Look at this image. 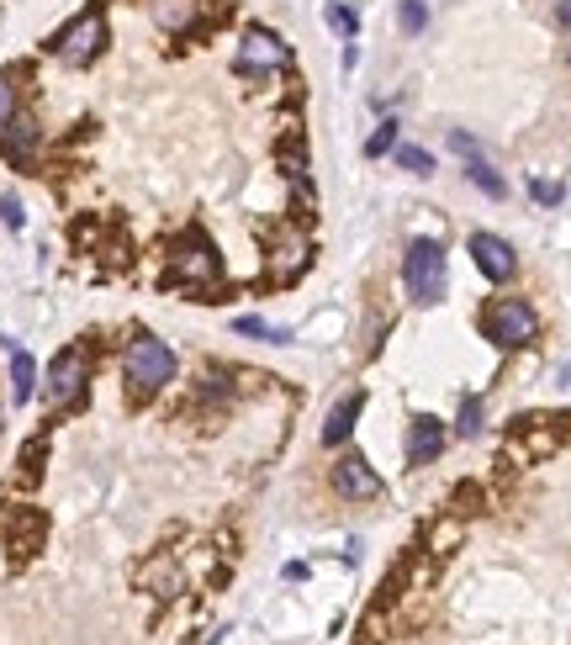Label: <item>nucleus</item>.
<instances>
[{
  "label": "nucleus",
  "mask_w": 571,
  "mask_h": 645,
  "mask_svg": "<svg viewBox=\"0 0 571 645\" xmlns=\"http://www.w3.org/2000/svg\"><path fill=\"white\" fill-rule=\"evenodd\" d=\"M122 371H127L133 397H154L159 386L175 381V349L164 339H154V334H138L133 344H127V355H122Z\"/></svg>",
  "instance_id": "nucleus-1"
},
{
  "label": "nucleus",
  "mask_w": 571,
  "mask_h": 645,
  "mask_svg": "<svg viewBox=\"0 0 571 645\" xmlns=\"http://www.w3.org/2000/svg\"><path fill=\"white\" fill-rule=\"evenodd\" d=\"M402 281H408L413 307H434L439 297H445V281H450L445 249H439L434 238H413L408 254H402Z\"/></svg>",
  "instance_id": "nucleus-2"
},
{
  "label": "nucleus",
  "mask_w": 571,
  "mask_h": 645,
  "mask_svg": "<svg viewBox=\"0 0 571 645\" xmlns=\"http://www.w3.org/2000/svg\"><path fill=\"white\" fill-rule=\"evenodd\" d=\"M101 48H106V16L101 6H90L80 11L69 27H59V38H53V53L69 64V69H85V64H96L101 59Z\"/></svg>",
  "instance_id": "nucleus-3"
},
{
  "label": "nucleus",
  "mask_w": 571,
  "mask_h": 645,
  "mask_svg": "<svg viewBox=\"0 0 571 645\" xmlns=\"http://www.w3.org/2000/svg\"><path fill=\"white\" fill-rule=\"evenodd\" d=\"M534 334H540V318H534V307L524 297H503V302H492L487 312V339L492 344H503V349H524Z\"/></svg>",
  "instance_id": "nucleus-4"
},
{
  "label": "nucleus",
  "mask_w": 571,
  "mask_h": 645,
  "mask_svg": "<svg viewBox=\"0 0 571 645\" xmlns=\"http://www.w3.org/2000/svg\"><path fill=\"white\" fill-rule=\"evenodd\" d=\"M85 381H90V355L85 349H64L48 371V402L53 408H75L85 397Z\"/></svg>",
  "instance_id": "nucleus-5"
},
{
  "label": "nucleus",
  "mask_w": 571,
  "mask_h": 645,
  "mask_svg": "<svg viewBox=\"0 0 571 645\" xmlns=\"http://www.w3.org/2000/svg\"><path fill=\"white\" fill-rule=\"evenodd\" d=\"M286 59H291V48L265 27H249L238 38V75H270V69H286Z\"/></svg>",
  "instance_id": "nucleus-6"
},
{
  "label": "nucleus",
  "mask_w": 571,
  "mask_h": 645,
  "mask_svg": "<svg viewBox=\"0 0 571 645\" xmlns=\"http://www.w3.org/2000/svg\"><path fill=\"white\" fill-rule=\"evenodd\" d=\"M175 275L180 281H191V286H212L217 275H223V265H217V254H212V244H207V233H186L175 244Z\"/></svg>",
  "instance_id": "nucleus-7"
},
{
  "label": "nucleus",
  "mask_w": 571,
  "mask_h": 645,
  "mask_svg": "<svg viewBox=\"0 0 571 645\" xmlns=\"http://www.w3.org/2000/svg\"><path fill=\"white\" fill-rule=\"evenodd\" d=\"M471 260L497 286L519 275V254H513V244H508V238H497V233H471Z\"/></svg>",
  "instance_id": "nucleus-8"
},
{
  "label": "nucleus",
  "mask_w": 571,
  "mask_h": 645,
  "mask_svg": "<svg viewBox=\"0 0 571 645\" xmlns=\"http://www.w3.org/2000/svg\"><path fill=\"white\" fill-rule=\"evenodd\" d=\"M334 492L349 497V503H371V497H381V476L371 471V460L365 455H344L339 466H334Z\"/></svg>",
  "instance_id": "nucleus-9"
},
{
  "label": "nucleus",
  "mask_w": 571,
  "mask_h": 645,
  "mask_svg": "<svg viewBox=\"0 0 571 645\" xmlns=\"http://www.w3.org/2000/svg\"><path fill=\"white\" fill-rule=\"evenodd\" d=\"M445 445H450V429H445V423H439L434 413H418V418L408 423V466H413V471L434 466Z\"/></svg>",
  "instance_id": "nucleus-10"
},
{
  "label": "nucleus",
  "mask_w": 571,
  "mask_h": 645,
  "mask_svg": "<svg viewBox=\"0 0 571 645\" xmlns=\"http://www.w3.org/2000/svg\"><path fill=\"white\" fill-rule=\"evenodd\" d=\"M360 413H365V392H349V397H339L334 402V413L323 418V450H339V445H349V434H355V423H360Z\"/></svg>",
  "instance_id": "nucleus-11"
},
{
  "label": "nucleus",
  "mask_w": 571,
  "mask_h": 645,
  "mask_svg": "<svg viewBox=\"0 0 571 645\" xmlns=\"http://www.w3.org/2000/svg\"><path fill=\"white\" fill-rule=\"evenodd\" d=\"M201 16V0H154V22L164 32H191Z\"/></svg>",
  "instance_id": "nucleus-12"
},
{
  "label": "nucleus",
  "mask_w": 571,
  "mask_h": 645,
  "mask_svg": "<svg viewBox=\"0 0 571 645\" xmlns=\"http://www.w3.org/2000/svg\"><path fill=\"white\" fill-rule=\"evenodd\" d=\"M32 392H38V365H32L27 349H11V397L27 402Z\"/></svg>",
  "instance_id": "nucleus-13"
},
{
  "label": "nucleus",
  "mask_w": 571,
  "mask_h": 645,
  "mask_svg": "<svg viewBox=\"0 0 571 645\" xmlns=\"http://www.w3.org/2000/svg\"><path fill=\"white\" fill-rule=\"evenodd\" d=\"M466 180H471L476 191H487L492 201H503V196H508V186H503V175H497V170H492V164H487L482 154H476V159H466Z\"/></svg>",
  "instance_id": "nucleus-14"
},
{
  "label": "nucleus",
  "mask_w": 571,
  "mask_h": 645,
  "mask_svg": "<svg viewBox=\"0 0 571 645\" xmlns=\"http://www.w3.org/2000/svg\"><path fill=\"white\" fill-rule=\"evenodd\" d=\"M32 143H38V133H32V122H6V127H0V149H6L11 159H27L32 154Z\"/></svg>",
  "instance_id": "nucleus-15"
},
{
  "label": "nucleus",
  "mask_w": 571,
  "mask_h": 645,
  "mask_svg": "<svg viewBox=\"0 0 571 645\" xmlns=\"http://www.w3.org/2000/svg\"><path fill=\"white\" fill-rule=\"evenodd\" d=\"M233 334L260 339V344H286V339H291V328H275V323H265V318H238V323H233Z\"/></svg>",
  "instance_id": "nucleus-16"
},
{
  "label": "nucleus",
  "mask_w": 571,
  "mask_h": 645,
  "mask_svg": "<svg viewBox=\"0 0 571 645\" xmlns=\"http://www.w3.org/2000/svg\"><path fill=\"white\" fill-rule=\"evenodd\" d=\"M397 164H402V170H408V175H434V154L429 149H418V143H402V149H397Z\"/></svg>",
  "instance_id": "nucleus-17"
},
{
  "label": "nucleus",
  "mask_w": 571,
  "mask_h": 645,
  "mask_svg": "<svg viewBox=\"0 0 571 645\" xmlns=\"http://www.w3.org/2000/svg\"><path fill=\"white\" fill-rule=\"evenodd\" d=\"M455 434H460V439H476V434H482V397H466V402H460Z\"/></svg>",
  "instance_id": "nucleus-18"
},
{
  "label": "nucleus",
  "mask_w": 571,
  "mask_h": 645,
  "mask_svg": "<svg viewBox=\"0 0 571 645\" xmlns=\"http://www.w3.org/2000/svg\"><path fill=\"white\" fill-rule=\"evenodd\" d=\"M423 22H429V11H423V0H402V6H397V27L408 32V38H418V32H423Z\"/></svg>",
  "instance_id": "nucleus-19"
},
{
  "label": "nucleus",
  "mask_w": 571,
  "mask_h": 645,
  "mask_svg": "<svg viewBox=\"0 0 571 645\" xmlns=\"http://www.w3.org/2000/svg\"><path fill=\"white\" fill-rule=\"evenodd\" d=\"M328 27H334L344 43H355V32H360V22H355V11H349V6H328Z\"/></svg>",
  "instance_id": "nucleus-20"
},
{
  "label": "nucleus",
  "mask_w": 571,
  "mask_h": 645,
  "mask_svg": "<svg viewBox=\"0 0 571 645\" xmlns=\"http://www.w3.org/2000/svg\"><path fill=\"white\" fill-rule=\"evenodd\" d=\"M392 143H397V122H381L376 133L365 138V159H381L386 149H392Z\"/></svg>",
  "instance_id": "nucleus-21"
},
{
  "label": "nucleus",
  "mask_w": 571,
  "mask_h": 645,
  "mask_svg": "<svg viewBox=\"0 0 571 645\" xmlns=\"http://www.w3.org/2000/svg\"><path fill=\"white\" fill-rule=\"evenodd\" d=\"M529 191H534V201H545V207H556V201L566 196L561 180H529Z\"/></svg>",
  "instance_id": "nucleus-22"
},
{
  "label": "nucleus",
  "mask_w": 571,
  "mask_h": 645,
  "mask_svg": "<svg viewBox=\"0 0 571 645\" xmlns=\"http://www.w3.org/2000/svg\"><path fill=\"white\" fill-rule=\"evenodd\" d=\"M11 117H16V85H11V75H0V127Z\"/></svg>",
  "instance_id": "nucleus-23"
},
{
  "label": "nucleus",
  "mask_w": 571,
  "mask_h": 645,
  "mask_svg": "<svg viewBox=\"0 0 571 645\" xmlns=\"http://www.w3.org/2000/svg\"><path fill=\"white\" fill-rule=\"evenodd\" d=\"M0 223H6V228H22V207H16V196H0Z\"/></svg>",
  "instance_id": "nucleus-24"
},
{
  "label": "nucleus",
  "mask_w": 571,
  "mask_h": 645,
  "mask_svg": "<svg viewBox=\"0 0 571 645\" xmlns=\"http://www.w3.org/2000/svg\"><path fill=\"white\" fill-rule=\"evenodd\" d=\"M561 27L571 32V0H561Z\"/></svg>",
  "instance_id": "nucleus-25"
},
{
  "label": "nucleus",
  "mask_w": 571,
  "mask_h": 645,
  "mask_svg": "<svg viewBox=\"0 0 571 645\" xmlns=\"http://www.w3.org/2000/svg\"><path fill=\"white\" fill-rule=\"evenodd\" d=\"M207 645H223V635H212V640H207Z\"/></svg>",
  "instance_id": "nucleus-26"
}]
</instances>
